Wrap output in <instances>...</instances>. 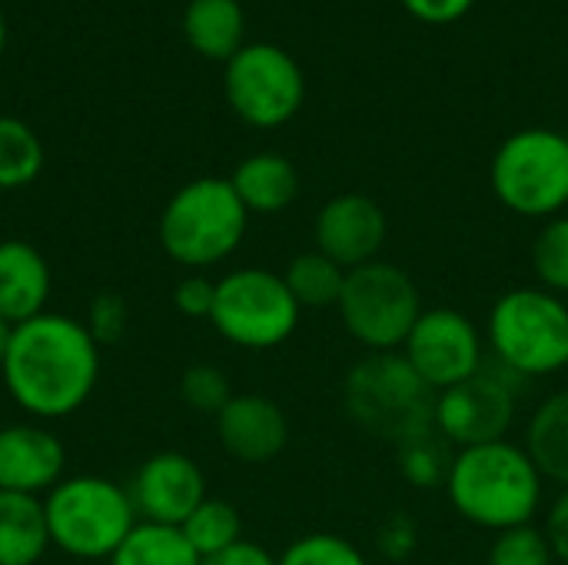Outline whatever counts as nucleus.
<instances>
[{
	"label": "nucleus",
	"instance_id": "1",
	"mask_svg": "<svg viewBox=\"0 0 568 565\" xmlns=\"http://www.w3.org/2000/svg\"><path fill=\"white\" fill-rule=\"evenodd\" d=\"M0 373L10 400L27 416L63 420L97 390L100 343L87 323L63 313H40L13 326Z\"/></svg>",
	"mask_w": 568,
	"mask_h": 565
},
{
	"label": "nucleus",
	"instance_id": "2",
	"mask_svg": "<svg viewBox=\"0 0 568 565\" xmlns=\"http://www.w3.org/2000/svg\"><path fill=\"white\" fill-rule=\"evenodd\" d=\"M443 490L456 516L489 533L529 526L546 500L539 466L513 440L456 450Z\"/></svg>",
	"mask_w": 568,
	"mask_h": 565
},
{
	"label": "nucleus",
	"instance_id": "3",
	"mask_svg": "<svg viewBox=\"0 0 568 565\" xmlns=\"http://www.w3.org/2000/svg\"><path fill=\"white\" fill-rule=\"evenodd\" d=\"M343 406L363 433L403 446L433 433L436 393L403 353H366L343 380Z\"/></svg>",
	"mask_w": 568,
	"mask_h": 565
},
{
	"label": "nucleus",
	"instance_id": "4",
	"mask_svg": "<svg viewBox=\"0 0 568 565\" xmlns=\"http://www.w3.org/2000/svg\"><path fill=\"white\" fill-rule=\"evenodd\" d=\"M250 226V213L223 176L183 183L163 206L156 233L166 256L190 270H206L230 260Z\"/></svg>",
	"mask_w": 568,
	"mask_h": 565
},
{
	"label": "nucleus",
	"instance_id": "5",
	"mask_svg": "<svg viewBox=\"0 0 568 565\" xmlns=\"http://www.w3.org/2000/svg\"><path fill=\"white\" fill-rule=\"evenodd\" d=\"M486 336L509 376H552L568 363V303L542 286H516L493 303Z\"/></svg>",
	"mask_w": 568,
	"mask_h": 565
},
{
	"label": "nucleus",
	"instance_id": "6",
	"mask_svg": "<svg viewBox=\"0 0 568 565\" xmlns=\"http://www.w3.org/2000/svg\"><path fill=\"white\" fill-rule=\"evenodd\" d=\"M43 513H47L50 546H57L73 559H90V563L110 559L140 523L130 490L103 476L60 480L47 493Z\"/></svg>",
	"mask_w": 568,
	"mask_h": 565
},
{
	"label": "nucleus",
	"instance_id": "7",
	"mask_svg": "<svg viewBox=\"0 0 568 565\" xmlns=\"http://www.w3.org/2000/svg\"><path fill=\"white\" fill-rule=\"evenodd\" d=\"M496 200L526 220H552L568 206V137L529 127L506 137L489 163Z\"/></svg>",
	"mask_w": 568,
	"mask_h": 565
},
{
	"label": "nucleus",
	"instance_id": "8",
	"mask_svg": "<svg viewBox=\"0 0 568 565\" xmlns=\"http://www.w3.org/2000/svg\"><path fill=\"white\" fill-rule=\"evenodd\" d=\"M336 310L349 340L366 353H399L423 313V296L403 266L373 260L346 273Z\"/></svg>",
	"mask_w": 568,
	"mask_h": 565
},
{
	"label": "nucleus",
	"instance_id": "9",
	"mask_svg": "<svg viewBox=\"0 0 568 565\" xmlns=\"http://www.w3.org/2000/svg\"><path fill=\"white\" fill-rule=\"evenodd\" d=\"M300 303L293 300L283 273L263 266H243L216 280V300L210 323L240 350H276L300 326Z\"/></svg>",
	"mask_w": 568,
	"mask_h": 565
},
{
	"label": "nucleus",
	"instance_id": "10",
	"mask_svg": "<svg viewBox=\"0 0 568 565\" xmlns=\"http://www.w3.org/2000/svg\"><path fill=\"white\" fill-rule=\"evenodd\" d=\"M223 93L243 123L276 130L300 113L306 100V77L283 47L256 40L243 43L226 60Z\"/></svg>",
	"mask_w": 568,
	"mask_h": 565
},
{
	"label": "nucleus",
	"instance_id": "11",
	"mask_svg": "<svg viewBox=\"0 0 568 565\" xmlns=\"http://www.w3.org/2000/svg\"><path fill=\"white\" fill-rule=\"evenodd\" d=\"M519 413L516 376L506 370H479L459 386L436 393L433 430L453 446L469 450L496 440H509V430Z\"/></svg>",
	"mask_w": 568,
	"mask_h": 565
},
{
	"label": "nucleus",
	"instance_id": "12",
	"mask_svg": "<svg viewBox=\"0 0 568 565\" xmlns=\"http://www.w3.org/2000/svg\"><path fill=\"white\" fill-rule=\"evenodd\" d=\"M399 353L433 393L459 386L486 370V343L479 326L453 306L423 310Z\"/></svg>",
	"mask_w": 568,
	"mask_h": 565
},
{
	"label": "nucleus",
	"instance_id": "13",
	"mask_svg": "<svg viewBox=\"0 0 568 565\" xmlns=\"http://www.w3.org/2000/svg\"><path fill=\"white\" fill-rule=\"evenodd\" d=\"M389 233L383 206L366 193H339L320 206L313 223V240L323 256L339 263L346 273L379 260Z\"/></svg>",
	"mask_w": 568,
	"mask_h": 565
},
{
	"label": "nucleus",
	"instance_id": "14",
	"mask_svg": "<svg viewBox=\"0 0 568 565\" xmlns=\"http://www.w3.org/2000/svg\"><path fill=\"white\" fill-rule=\"evenodd\" d=\"M130 500L140 523L180 529L190 519V513L206 500V480L190 456L166 450L150 456L136 470L130 483Z\"/></svg>",
	"mask_w": 568,
	"mask_h": 565
},
{
	"label": "nucleus",
	"instance_id": "15",
	"mask_svg": "<svg viewBox=\"0 0 568 565\" xmlns=\"http://www.w3.org/2000/svg\"><path fill=\"white\" fill-rule=\"evenodd\" d=\"M220 446L246 466L273 463L290 443V420L276 400L263 393H236L216 416Z\"/></svg>",
	"mask_w": 568,
	"mask_h": 565
},
{
	"label": "nucleus",
	"instance_id": "16",
	"mask_svg": "<svg viewBox=\"0 0 568 565\" xmlns=\"http://www.w3.org/2000/svg\"><path fill=\"white\" fill-rule=\"evenodd\" d=\"M63 443L33 423H13L0 430V490L40 496L63 480Z\"/></svg>",
	"mask_w": 568,
	"mask_h": 565
},
{
	"label": "nucleus",
	"instance_id": "17",
	"mask_svg": "<svg viewBox=\"0 0 568 565\" xmlns=\"http://www.w3.org/2000/svg\"><path fill=\"white\" fill-rule=\"evenodd\" d=\"M50 266L43 253L23 240L0 243V320L20 326L47 313Z\"/></svg>",
	"mask_w": 568,
	"mask_h": 565
},
{
	"label": "nucleus",
	"instance_id": "18",
	"mask_svg": "<svg viewBox=\"0 0 568 565\" xmlns=\"http://www.w3.org/2000/svg\"><path fill=\"white\" fill-rule=\"evenodd\" d=\"M246 213H283L300 196V170L283 153H253L230 176Z\"/></svg>",
	"mask_w": 568,
	"mask_h": 565
},
{
	"label": "nucleus",
	"instance_id": "19",
	"mask_svg": "<svg viewBox=\"0 0 568 565\" xmlns=\"http://www.w3.org/2000/svg\"><path fill=\"white\" fill-rule=\"evenodd\" d=\"M246 17L240 0H190L183 10V37L206 60H230L243 47Z\"/></svg>",
	"mask_w": 568,
	"mask_h": 565
},
{
	"label": "nucleus",
	"instance_id": "20",
	"mask_svg": "<svg viewBox=\"0 0 568 565\" xmlns=\"http://www.w3.org/2000/svg\"><path fill=\"white\" fill-rule=\"evenodd\" d=\"M50 549L47 513L37 496L0 490V565H37Z\"/></svg>",
	"mask_w": 568,
	"mask_h": 565
},
{
	"label": "nucleus",
	"instance_id": "21",
	"mask_svg": "<svg viewBox=\"0 0 568 565\" xmlns=\"http://www.w3.org/2000/svg\"><path fill=\"white\" fill-rule=\"evenodd\" d=\"M526 453L546 483L568 490V386L546 396L526 426Z\"/></svg>",
	"mask_w": 568,
	"mask_h": 565
},
{
	"label": "nucleus",
	"instance_id": "22",
	"mask_svg": "<svg viewBox=\"0 0 568 565\" xmlns=\"http://www.w3.org/2000/svg\"><path fill=\"white\" fill-rule=\"evenodd\" d=\"M283 280H286L293 300L300 303V310H326V306L339 303L346 270L339 263H333L329 256H323L320 250H310V253H300L290 260Z\"/></svg>",
	"mask_w": 568,
	"mask_h": 565
},
{
	"label": "nucleus",
	"instance_id": "23",
	"mask_svg": "<svg viewBox=\"0 0 568 565\" xmlns=\"http://www.w3.org/2000/svg\"><path fill=\"white\" fill-rule=\"evenodd\" d=\"M110 565H203V559L193 553L180 529L136 523V529L110 556Z\"/></svg>",
	"mask_w": 568,
	"mask_h": 565
},
{
	"label": "nucleus",
	"instance_id": "24",
	"mask_svg": "<svg viewBox=\"0 0 568 565\" xmlns=\"http://www.w3.org/2000/svg\"><path fill=\"white\" fill-rule=\"evenodd\" d=\"M43 170V143L30 123L0 113V190H23Z\"/></svg>",
	"mask_w": 568,
	"mask_h": 565
},
{
	"label": "nucleus",
	"instance_id": "25",
	"mask_svg": "<svg viewBox=\"0 0 568 565\" xmlns=\"http://www.w3.org/2000/svg\"><path fill=\"white\" fill-rule=\"evenodd\" d=\"M180 533L200 559H210L243 539V519L233 503L206 496L180 526Z\"/></svg>",
	"mask_w": 568,
	"mask_h": 565
},
{
	"label": "nucleus",
	"instance_id": "26",
	"mask_svg": "<svg viewBox=\"0 0 568 565\" xmlns=\"http://www.w3.org/2000/svg\"><path fill=\"white\" fill-rule=\"evenodd\" d=\"M453 446L433 430L426 436H416L403 446H396V466L403 480L416 490H436L446 486L449 466H453Z\"/></svg>",
	"mask_w": 568,
	"mask_h": 565
},
{
	"label": "nucleus",
	"instance_id": "27",
	"mask_svg": "<svg viewBox=\"0 0 568 565\" xmlns=\"http://www.w3.org/2000/svg\"><path fill=\"white\" fill-rule=\"evenodd\" d=\"M532 273L542 290L568 296V213L542 223L532 243Z\"/></svg>",
	"mask_w": 568,
	"mask_h": 565
},
{
	"label": "nucleus",
	"instance_id": "28",
	"mask_svg": "<svg viewBox=\"0 0 568 565\" xmlns=\"http://www.w3.org/2000/svg\"><path fill=\"white\" fill-rule=\"evenodd\" d=\"M276 565H369L363 549L336 533H310L283 549Z\"/></svg>",
	"mask_w": 568,
	"mask_h": 565
},
{
	"label": "nucleus",
	"instance_id": "29",
	"mask_svg": "<svg viewBox=\"0 0 568 565\" xmlns=\"http://www.w3.org/2000/svg\"><path fill=\"white\" fill-rule=\"evenodd\" d=\"M486 565H556V553L549 546V536L529 523L496 533Z\"/></svg>",
	"mask_w": 568,
	"mask_h": 565
},
{
	"label": "nucleus",
	"instance_id": "30",
	"mask_svg": "<svg viewBox=\"0 0 568 565\" xmlns=\"http://www.w3.org/2000/svg\"><path fill=\"white\" fill-rule=\"evenodd\" d=\"M180 396L190 410L196 413H206V416H220L223 406L236 396L226 373L220 366H210V363H196L183 373L180 380Z\"/></svg>",
	"mask_w": 568,
	"mask_h": 565
},
{
	"label": "nucleus",
	"instance_id": "31",
	"mask_svg": "<svg viewBox=\"0 0 568 565\" xmlns=\"http://www.w3.org/2000/svg\"><path fill=\"white\" fill-rule=\"evenodd\" d=\"M126 320H130L126 300L116 296V293H100V296L90 303L87 330H90V336H93L100 346H110V343H116V340L123 336Z\"/></svg>",
	"mask_w": 568,
	"mask_h": 565
},
{
	"label": "nucleus",
	"instance_id": "32",
	"mask_svg": "<svg viewBox=\"0 0 568 565\" xmlns=\"http://www.w3.org/2000/svg\"><path fill=\"white\" fill-rule=\"evenodd\" d=\"M213 300H216V280L203 273H190L173 286V306L190 320H210Z\"/></svg>",
	"mask_w": 568,
	"mask_h": 565
},
{
	"label": "nucleus",
	"instance_id": "33",
	"mask_svg": "<svg viewBox=\"0 0 568 565\" xmlns=\"http://www.w3.org/2000/svg\"><path fill=\"white\" fill-rule=\"evenodd\" d=\"M416 543H419V533H416V523L403 513H393L379 533H376V546H379V556L389 559V563H403L416 553Z\"/></svg>",
	"mask_w": 568,
	"mask_h": 565
},
{
	"label": "nucleus",
	"instance_id": "34",
	"mask_svg": "<svg viewBox=\"0 0 568 565\" xmlns=\"http://www.w3.org/2000/svg\"><path fill=\"white\" fill-rule=\"evenodd\" d=\"M473 3H476V0H403V7H406L416 20L436 23V27L463 20V17L473 10Z\"/></svg>",
	"mask_w": 568,
	"mask_h": 565
},
{
	"label": "nucleus",
	"instance_id": "35",
	"mask_svg": "<svg viewBox=\"0 0 568 565\" xmlns=\"http://www.w3.org/2000/svg\"><path fill=\"white\" fill-rule=\"evenodd\" d=\"M542 533L549 536V546L556 553V563L568 565V490H559L556 503L549 506Z\"/></svg>",
	"mask_w": 568,
	"mask_h": 565
},
{
	"label": "nucleus",
	"instance_id": "36",
	"mask_svg": "<svg viewBox=\"0 0 568 565\" xmlns=\"http://www.w3.org/2000/svg\"><path fill=\"white\" fill-rule=\"evenodd\" d=\"M203 565H276V556L270 549H263L260 543H250V539H240L236 546L203 559Z\"/></svg>",
	"mask_w": 568,
	"mask_h": 565
},
{
	"label": "nucleus",
	"instance_id": "37",
	"mask_svg": "<svg viewBox=\"0 0 568 565\" xmlns=\"http://www.w3.org/2000/svg\"><path fill=\"white\" fill-rule=\"evenodd\" d=\"M10 336H13V326L7 320H0V366H3V356L10 350Z\"/></svg>",
	"mask_w": 568,
	"mask_h": 565
},
{
	"label": "nucleus",
	"instance_id": "38",
	"mask_svg": "<svg viewBox=\"0 0 568 565\" xmlns=\"http://www.w3.org/2000/svg\"><path fill=\"white\" fill-rule=\"evenodd\" d=\"M3 50H7V17L0 10V57H3Z\"/></svg>",
	"mask_w": 568,
	"mask_h": 565
},
{
	"label": "nucleus",
	"instance_id": "39",
	"mask_svg": "<svg viewBox=\"0 0 568 565\" xmlns=\"http://www.w3.org/2000/svg\"><path fill=\"white\" fill-rule=\"evenodd\" d=\"M566 370H568V363H566Z\"/></svg>",
	"mask_w": 568,
	"mask_h": 565
}]
</instances>
